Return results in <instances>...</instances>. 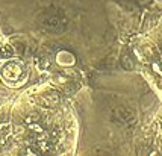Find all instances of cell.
I'll list each match as a JSON object with an SVG mask.
<instances>
[{
  "label": "cell",
  "mask_w": 162,
  "mask_h": 156,
  "mask_svg": "<svg viewBox=\"0 0 162 156\" xmlns=\"http://www.w3.org/2000/svg\"><path fill=\"white\" fill-rule=\"evenodd\" d=\"M38 120H40V115H38V114H30V115H27V117H26V123H27V124H30V123H36Z\"/></svg>",
  "instance_id": "cell-1"
},
{
  "label": "cell",
  "mask_w": 162,
  "mask_h": 156,
  "mask_svg": "<svg viewBox=\"0 0 162 156\" xmlns=\"http://www.w3.org/2000/svg\"><path fill=\"white\" fill-rule=\"evenodd\" d=\"M152 70H153L154 73H158L159 76H162V68H161V65H159L158 62H152Z\"/></svg>",
  "instance_id": "cell-2"
},
{
  "label": "cell",
  "mask_w": 162,
  "mask_h": 156,
  "mask_svg": "<svg viewBox=\"0 0 162 156\" xmlns=\"http://www.w3.org/2000/svg\"><path fill=\"white\" fill-rule=\"evenodd\" d=\"M30 129L35 130V132H41V130H43L40 126H38V124H35V123H30Z\"/></svg>",
  "instance_id": "cell-3"
},
{
  "label": "cell",
  "mask_w": 162,
  "mask_h": 156,
  "mask_svg": "<svg viewBox=\"0 0 162 156\" xmlns=\"http://www.w3.org/2000/svg\"><path fill=\"white\" fill-rule=\"evenodd\" d=\"M159 85H161V87H162V76H161V80H159Z\"/></svg>",
  "instance_id": "cell-4"
}]
</instances>
